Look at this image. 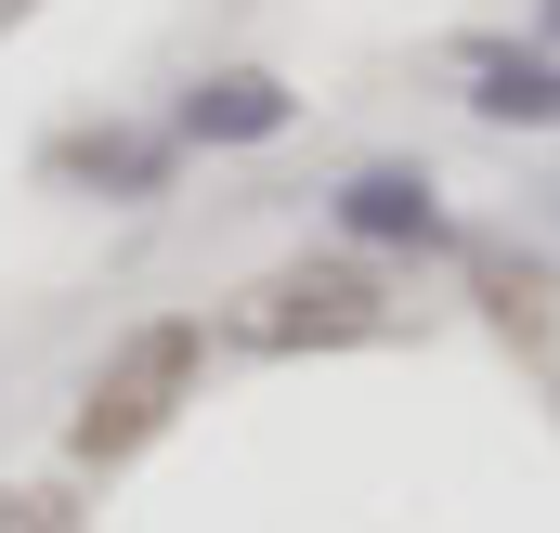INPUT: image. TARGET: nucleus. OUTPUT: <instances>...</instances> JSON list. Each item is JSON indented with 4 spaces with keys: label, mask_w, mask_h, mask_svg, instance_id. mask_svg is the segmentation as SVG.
<instances>
[{
    "label": "nucleus",
    "mask_w": 560,
    "mask_h": 533,
    "mask_svg": "<svg viewBox=\"0 0 560 533\" xmlns=\"http://www.w3.org/2000/svg\"><path fill=\"white\" fill-rule=\"evenodd\" d=\"M196 365H209V325H196V312H156V325H131V339L92 365L79 416H66V455H79V469H118V455H143V442L183 416Z\"/></svg>",
    "instance_id": "nucleus-1"
},
{
    "label": "nucleus",
    "mask_w": 560,
    "mask_h": 533,
    "mask_svg": "<svg viewBox=\"0 0 560 533\" xmlns=\"http://www.w3.org/2000/svg\"><path fill=\"white\" fill-rule=\"evenodd\" d=\"M456 105L469 118H495V131H560V52L535 39H456Z\"/></svg>",
    "instance_id": "nucleus-4"
},
{
    "label": "nucleus",
    "mask_w": 560,
    "mask_h": 533,
    "mask_svg": "<svg viewBox=\"0 0 560 533\" xmlns=\"http://www.w3.org/2000/svg\"><path fill=\"white\" fill-rule=\"evenodd\" d=\"M469 273H482V312H495V325H548V273H535V261L469 248Z\"/></svg>",
    "instance_id": "nucleus-6"
},
{
    "label": "nucleus",
    "mask_w": 560,
    "mask_h": 533,
    "mask_svg": "<svg viewBox=\"0 0 560 533\" xmlns=\"http://www.w3.org/2000/svg\"><path fill=\"white\" fill-rule=\"evenodd\" d=\"M548 26H560V0H548Z\"/></svg>",
    "instance_id": "nucleus-9"
},
{
    "label": "nucleus",
    "mask_w": 560,
    "mask_h": 533,
    "mask_svg": "<svg viewBox=\"0 0 560 533\" xmlns=\"http://www.w3.org/2000/svg\"><path fill=\"white\" fill-rule=\"evenodd\" d=\"M287 118H300V92L261 79V66H222V79L183 92V143H275Z\"/></svg>",
    "instance_id": "nucleus-5"
},
{
    "label": "nucleus",
    "mask_w": 560,
    "mask_h": 533,
    "mask_svg": "<svg viewBox=\"0 0 560 533\" xmlns=\"http://www.w3.org/2000/svg\"><path fill=\"white\" fill-rule=\"evenodd\" d=\"M66 169H105L118 196H156V182H170V143H143V131H105V143H66Z\"/></svg>",
    "instance_id": "nucleus-7"
},
{
    "label": "nucleus",
    "mask_w": 560,
    "mask_h": 533,
    "mask_svg": "<svg viewBox=\"0 0 560 533\" xmlns=\"http://www.w3.org/2000/svg\"><path fill=\"white\" fill-rule=\"evenodd\" d=\"M0 533H79V508L52 482H26V495H0Z\"/></svg>",
    "instance_id": "nucleus-8"
},
{
    "label": "nucleus",
    "mask_w": 560,
    "mask_h": 533,
    "mask_svg": "<svg viewBox=\"0 0 560 533\" xmlns=\"http://www.w3.org/2000/svg\"><path fill=\"white\" fill-rule=\"evenodd\" d=\"M326 235H339V248H456L443 182H430L418 156H365V169L326 196Z\"/></svg>",
    "instance_id": "nucleus-3"
},
{
    "label": "nucleus",
    "mask_w": 560,
    "mask_h": 533,
    "mask_svg": "<svg viewBox=\"0 0 560 533\" xmlns=\"http://www.w3.org/2000/svg\"><path fill=\"white\" fill-rule=\"evenodd\" d=\"M378 325H392V299H378L365 261H287V273H261V286L222 312L235 352H352V339H378Z\"/></svg>",
    "instance_id": "nucleus-2"
}]
</instances>
